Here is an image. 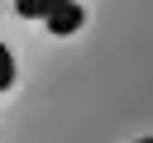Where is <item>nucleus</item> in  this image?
<instances>
[{
  "mask_svg": "<svg viewBox=\"0 0 153 143\" xmlns=\"http://www.w3.org/2000/svg\"><path fill=\"white\" fill-rule=\"evenodd\" d=\"M81 19H86L81 5H62V10L48 19V29H53V33H72V29H81Z\"/></svg>",
  "mask_w": 153,
  "mask_h": 143,
  "instance_id": "obj_1",
  "label": "nucleus"
},
{
  "mask_svg": "<svg viewBox=\"0 0 153 143\" xmlns=\"http://www.w3.org/2000/svg\"><path fill=\"white\" fill-rule=\"evenodd\" d=\"M62 5H72V0H19V14L24 19H53Z\"/></svg>",
  "mask_w": 153,
  "mask_h": 143,
  "instance_id": "obj_2",
  "label": "nucleus"
},
{
  "mask_svg": "<svg viewBox=\"0 0 153 143\" xmlns=\"http://www.w3.org/2000/svg\"><path fill=\"white\" fill-rule=\"evenodd\" d=\"M14 86V57H10V48L0 43V91H10Z\"/></svg>",
  "mask_w": 153,
  "mask_h": 143,
  "instance_id": "obj_3",
  "label": "nucleus"
},
{
  "mask_svg": "<svg viewBox=\"0 0 153 143\" xmlns=\"http://www.w3.org/2000/svg\"><path fill=\"white\" fill-rule=\"evenodd\" d=\"M143 143H153V138H143Z\"/></svg>",
  "mask_w": 153,
  "mask_h": 143,
  "instance_id": "obj_4",
  "label": "nucleus"
}]
</instances>
